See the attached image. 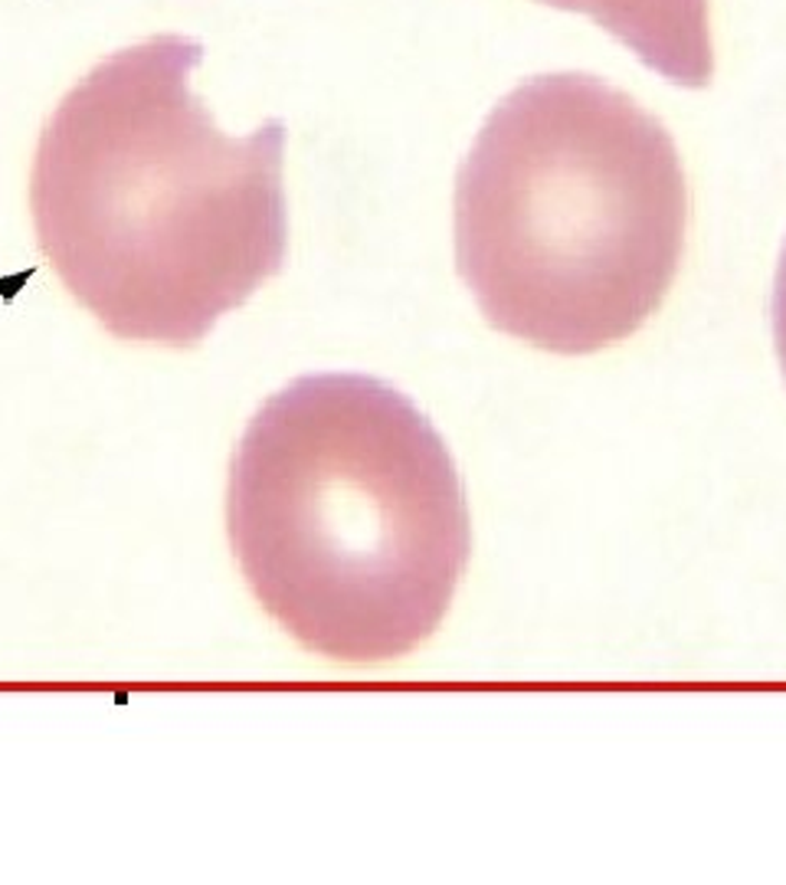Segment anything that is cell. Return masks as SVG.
Instances as JSON below:
<instances>
[{
    "instance_id": "1",
    "label": "cell",
    "mask_w": 786,
    "mask_h": 885,
    "mask_svg": "<svg viewBox=\"0 0 786 885\" xmlns=\"http://www.w3.org/2000/svg\"><path fill=\"white\" fill-rule=\"evenodd\" d=\"M204 50L154 37L47 122L30 211L43 256L115 338L187 348L286 263L283 122L229 139L191 92Z\"/></svg>"
},
{
    "instance_id": "2",
    "label": "cell",
    "mask_w": 786,
    "mask_h": 885,
    "mask_svg": "<svg viewBox=\"0 0 786 885\" xmlns=\"http://www.w3.org/2000/svg\"><path fill=\"white\" fill-rule=\"evenodd\" d=\"M226 528L263 610L341 663L429 640L472 551L442 437L364 374L298 377L259 407L233 456Z\"/></svg>"
},
{
    "instance_id": "3",
    "label": "cell",
    "mask_w": 786,
    "mask_h": 885,
    "mask_svg": "<svg viewBox=\"0 0 786 885\" xmlns=\"http://www.w3.org/2000/svg\"><path fill=\"white\" fill-rule=\"evenodd\" d=\"M688 184L665 125L583 73L492 109L456 177V266L482 315L534 348L630 338L682 260Z\"/></svg>"
},
{
    "instance_id": "4",
    "label": "cell",
    "mask_w": 786,
    "mask_h": 885,
    "mask_svg": "<svg viewBox=\"0 0 786 885\" xmlns=\"http://www.w3.org/2000/svg\"><path fill=\"white\" fill-rule=\"evenodd\" d=\"M593 17L649 70L678 85H705L715 70L708 0H544Z\"/></svg>"
},
{
    "instance_id": "5",
    "label": "cell",
    "mask_w": 786,
    "mask_h": 885,
    "mask_svg": "<svg viewBox=\"0 0 786 885\" xmlns=\"http://www.w3.org/2000/svg\"><path fill=\"white\" fill-rule=\"evenodd\" d=\"M774 332H777V348H780L786 370V250L780 273H777V295H774Z\"/></svg>"
}]
</instances>
